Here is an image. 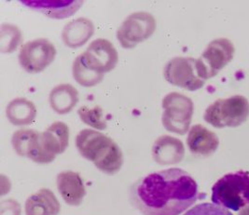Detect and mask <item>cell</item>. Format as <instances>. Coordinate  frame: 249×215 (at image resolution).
Masks as SVG:
<instances>
[{"label":"cell","mask_w":249,"mask_h":215,"mask_svg":"<svg viewBox=\"0 0 249 215\" xmlns=\"http://www.w3.org/2000/svg\"><path fill=\"white\" fill-rule=\"evenodd\" d=\"M51 107L59 115L71 112L79 102L78 90L70 84H60L54 87L49 97Z\"/></svg>","instance_id":"obj_19"},{"label":"cell","mask_w":249,"mask_h":215,"mask_svg":"<svg viewBox=\"0 0 249 215\" xmlns=\"http://www.w3.org/2000/svg\"><path fill=\"white\" fill-rule=\"evenodd\" d=\"M94 34V25L91 20L80 17L67 23L62 32L65 45L77 49L84 45Z\"/></svg>","instance_id":"obj_17"},{"label":"cell","mask_w":249,"mask_h":215,"mask_svg":"<svg viewBox=\"0 0 249 215\" xmlns=\"http://www.w3.org/2000/svg\"><path fill=\"white\" fill-rule=\"evenodd\" d=\"M161 122L165 130L179 135L188 132L192 123L193 102L179 92H170L162 100Z\"/></svg>","instance_id":"obj_5"},{"label":"cell","mask_w":249,"mask_h":215,"mask_svg":"<svg viewBox=\"0 0 249 215\" xmlns=\"http://www.w3.org/2000/svg\"><path fill=\"white\" fill-rule=\"evenodd\" d=\"M156 29V20L148 12L130 14L117 31V38L124 49H133L149 38Z\"/></svg>","instance_id":"obj_7"},{"label":"cell","mask_w":249,"mask_h":215,"mask_svg":"<svg viewBox=\"0 0 249 215\" xmlns=\"http://www.w3.org/2000/svg\"><path fill=\"white\" fill-rule=\"evenodd\" d=\"M212 202L234 212L249 205V171L237 170L222 176L212 187Z\"/></svg>","instance_id":"obj_3"},{"label":"cell","mask_w":249,"mask_h":215,"mask_svg":"<svg viewBox=\"0 0 249 215\" xmlns=\"http://www.w3.org/2000/svg\"><path fill=\"white\" fill-rule=\"evenodd\" d=\"M23 41L22 32L16 25L3 23L1 25V52H13Z\"/></svg>","instance_id":"obj_22"},{"label":"cell","mask_w":249,"mask_h":215,"mask_svg":"<svg viewBox=\"0 0 249 215\" xmlns=\"http://www.w3.org/2000/svg\"><path fill=\"white\" fill-rule=\"evenodd\" d=\"M21 3L53 19L70 17L83 5V1H22Z\"/></svg>","instance_id":"obj_16"},{"label":"cell","mask_w":249,"mask_h":215,"mask_svg":"<svg viewBox=\"0 0 249 215\" xmlns=\"http://www.w3.org/2000/svg\"><path fill=\"white\" fill-rule=\"evenodd\" d=\"M152 156L160 165L178 164L185 156V148L181 141L172 136L159 137L152 147Z\"/></svg>","instance_id":"obj_14"},{"label":"cell","mask_w":249,"mask_h":215,"mask_svg":"<svg viewBox=\"0 0 249 215\" xmlns=\"http://www.w3.org/2000/svg\"><path fill=\"white\" fill-rule=\"evenodd\" d=\"M163 75L170 84L187 91L200 90L205 83L199 76L196 59L190 57L172 59L163 69Z\"/></svg>","instance_id":"obj_9"},{"label":"cell","mask_w":249,"mask_h":215,"mask_svg":"<svg viewBox=\"0 0 249 215\" xmlns=\"http://www.w3.org/2000/svg\"><path fill=\"white\" fill-rule=\"evenodd\" d=\"M42 146L46 151L55 156L63 154L69 145V128L62 121H56L41 133Z\"/></svg>","instance_id":"obj_18"},{"label":"cell","mask_w":249,"mask_h":215,"mask_svg":"<svg viewBox=\"0 0 249 215\" xmlns=\"http://www.w3.org/2000/svg\"><path fill=\"white\" fill-rule=\"evenodd\" d=\"M78 115L83 123L91 126L93 129L105 131L107 128V123L104 118L103 109L99 105H95L92 108L83 105L78 110Z\"/></svg>","instance_id":"obj_23"},{"label":"cell","mask_w":249,"mask_h":215,"mask_svg":"<svg viewBox=\"0 0 249 215\" xmlns=\"http://www.w3.org/2000/svg\"><path fill=\"white\" fill-rule=\"evenodd\" d=\"M57 189L64 201L69 206H79L86 196V188L80 174L64 170L56 177Z\"/></svg>","instance_id":"obj_12"},{"label":"cell","mask_w":249,"mask_h":215,"mask_svg":"<svg viewBox=\"0 0 249 215\" xmlns=\"http://www.w3.org/2000/svg\"><path fill=\"white\" fill-rule=\"evenodd\" d=\"M60 211L56 196L48 188H41L31 195L24 204L25 215H58Z\"/></svg>","instance_id":"obj_15"},{"label":"cell","mask_w":249,"mask_h":215,"mask_svg":"<svg viewBox=\"0 0 249 215\" xmlns=\"http://www.w3.org/2000/svg\"><path fill=\"white\" fill-rule=\"evenodd\" d=\"M81 55L92 69L104 75L112 71L119 61L117 50L109 40L105 38L92 41Z\"/></svg>","instance_id":"obj_11"},{"label":"cell","mask_w":249,"mask_h":215,"mask_svg":"<svg viewBox=\"0 0 249 215\" xmlns=\"http://www.w3.org/2000/svg\"><path fill=\"white\" fill-rule=\"evenodd\" d=\"M56 48L47 38H36L23 44L19 53V63L29 74L44 71L55 59Z\"/></svg>","instance_id":"obj_8"},{"label":"cell","mask_w":249,"mask_h":215,"mask_svg":"<svg viewBox=\"0 0 249 215\" xmlns=\"http://www.w3.org/2000/svg\"><path fill=\"white\" fill-rule=\"evenodd\" d=\"M131 202L143 215H180L206 195L186 170H160L140 178L131 187Z\"/></svg>","instance_id":"obj_1"},{"label":"cell","mask_w":249,"mask_h":215,"mask_svg":"<svg viewBox=\"0 0 249 215\" xmlns=\"http://www.w3.org/2000/svg\"><path fill=\"white\" fill-rule=\"evenodd\" d=\"M72 73L74 79L79 85L87 88L96 86L104 79V74L92 69L85 62L81 54L77 57L74 61L72 66Z\"/></svg>","instance_id":"obj_21"},{"label":"cell","mask_w":249,"mask_h":215,"mask_svg":"<svg viewBox=\"0 0 249 215\" xmlns=\"http://www.w3.org/2000/svg\"><path fill=\"white\" fill-rule=\"evenodd\" d=\"M249 116V100L242 95L216 100L205 109L204 115V120L217 129L238 127Z\"/></svg>","instance_id":"obj_4"},{"label":"cell","mask_w":249,"mask_h":215,"mask_svg":"<svg viewBox=\"0 0 249 215\" xmlns=\"http://www.w3.org/2000/svg\"><path fill=\"white\" fill-rule=\"evenodd\" d=\"M1 215H21V205L14 199L1 202Z\"/></svg>","instance_id":"obj_25"},{"label":"cell","mask_w":249,"mask_h":215,"mask_svg":"<svg viewBox=\"0 0 249 215\" xmlns=\"http://www.w3.org/2000/svg\"><path fill=\"white\" fill-rule=\"evenodd\" d=\"M12 146L20 157L28 158L36 163L48 164L55 159L42 146L41 133L36 130L22 129L13 133Z\"/></svg>","instance_id":"obj_10"},{"label":"cell","mask_w":249,"mask_h":215,"mask_svg":"<svg viewBox=\"0 0 249 215\" xmlns=\"http://www.w3.org/2000/svg\"><path fill=\"white\" fill-rule=\"evenodd\" d=\"M6 116L14 126H28L32 124L36 116V108L34 102L18 97L9 102L6 108Z\"/></svg>","instance_id":"obj_20"},{"label":"cell","mask_w":249,"mask_h":215,"mask_svg":"<svg viewBox=\"0 0 249 215\" xmlns=\"http://www.w3.org/2000/svg\"><path fill=\"white\" fill-rule=\"evenodd\" d=\"M187 145L195 156L209 157L213 155L219 146V139L215 132L209 131L201 124L192 127L188 137Z\"/></svg>","instance_id":"obj_13"},{"label":"cell","mask_w":249,"mask_h":215,"mask_svg":"<svg viewBox=\"0 0 249 215\" xmlns=\"http://www.w3.org/2000/svg\"><path fill=\"white\" fill-rule=\"evenodd\" d=\"M234 46L227 38H217L210 42L203 54L196 59L197 70L205 81L217 75L234 56Z\"/></svg>","instance_id":"obj_6"},{"label":"cell","mask_w":249,"mask_h":215,"mask_svg":"<svg viewBox=\"0 0 249 215\" xmlns=\"http://www.w3.org/2000/svg\"><path fill=\"white\" fill-rule=\"evenodd\" d=\"M75 144L79 154L104 173L113 175L122 169L123 151L110 137L91 129H84L76 136Z\"/></svg>","instance_id":"obj_2"},{"label":"cell","mask_w":249,"mask_h":215,"mask_svg":"<svg viewBox=\"0 0 249 215\" xmlns=\"http://www.w3.org/2000/svg\"><path fill=\"white\" fill-rule=\"evenodd\" d=\"M184 215H233L227 209L215 204L202 203L192 208Z\"/></svg>","instance_id":"obj_24"}]
</instances>
